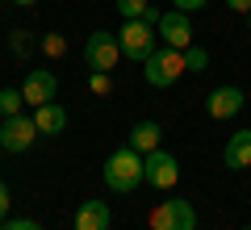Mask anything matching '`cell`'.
<instances>
[{
    "mask_svg": "<svg viewBox=\"0 0 251 230\" xmlns=\"http://www.w3.org/2000/svg\"><path fill=\"white\" fill-rule=\"evenodd\" d=\"M21 97H25V105H50L54 97H59V80H54V71L46 67H34L25 76V84H21Z\"/></svg>",
    "mask_w": 251,
    "mask_h": 230,
    "instance_id": "cell-10",
    "label": "cell"
},
{
    "mask_svg": "<svg viewBox=\"0 0 251 230\" xmlns=\"http://www.w3.org/2000/svg\"><path fill=\"white\" fill-rule=\"evenodd\" d=\"M209 67V51L205 46H188L184 51V71H205Z\"/></svg>",
    "mask_w": 251,
    "mask_h": 230,
    "instance_id": "cell-16",
    "label": "cell"
},
{
    "mask_svg": "<svg viewBox=\"0 0 251 230\" xmlns=\"http://www.w3.org/2000/svg\"><path fill=\"white\" fill-rule=\"evenodd\" d=\"M117 59H122V42H117V34H109V29L88 34V42H84V63H88L92 71H113Z\"/></svg>",
    "mask_w": 251,
    "mask_h": 230,
    "instance_id": "cell-6",
    "label": "cell"
},
{
    "mask_svg": "<svg viewBox=\"0 0 251 230\" xmlns=\"http://www.w3.org/2000/svg\"><path fill=\"white\" fill-rule=\"evenodd\" d=\"M243 230H251V226H243Z\"/></svg>",
    "mask_w": 251,
    "mask_h": 230,
    "instance_id": "cell-28",
    "label": "cell"
},
{
    "mask_svg": "<svg viewBox=\"0 0 251 230\" xmlns=\"http://www.w3.org/2000/svg\"><path fill=\"white\" fill-rule=\"evenodd\" d=\"M117 42H122V59L147 63L155 54V26H147V21H126L117 29Z\"/></svg>",
    "mask_w": 251,
    "mask_h": 230,
    "instance_id": "cell-4",
    "label": "cell"
},
{
    "mask_svg": "<svg viewBox=\"0 0 251 230\" xmlns=\"http://www.w3.org/2000/svg\"><path fill=\"white\" fill-rule=\"evenodd\" d=\"M180 180V163L176 155H168V151H151V155H143V184L159 188V193H168V188H176Z\"/></svg>",
    "mask_w": 251,
    "mask_h": 230,
    "instance_id": "cell-5",
    "label": "cell"
},
{
    "mask_svg": "<svg viewBox=\"0 0 251 230\" xmlns=\"http://www.w3.org/2000/svg\"><path fill=\"white\" fill-rule=\"evenodd\" d=\"M13 4H21V9H29V4H38V0H13Z\"/></svg>",
    "mask_w": 251,
    "mask_h": 230,
    "instance_id": "cell-26",
    "label": "cell"
},
{
    "mask_svg": "<svg viewBox=\"0 0 251 230\" xmlns=\"http://www.w3.org/2000/svg\"><path fill=\"white\" fill-rule=\"evenodd\" d=\"M209 0H172V9H184V13H197V9H205Z\"/></svg>",
    "mask_w": 251,
    "mask_h": 230,
    "instance_id": "cell-21",
    "label": "cell"
},
{
    "mask_svg": "<svg viewBox=\"0 0 251 230\" xmlns=\"http://www.w3.org/2000/svg\"><path fill=\"white\" fill-rule=\"evenodd\" d=\"M147 4H151V0H117V13H122L126 21H143Z\"/></svg>",
    "mask_w": 251,
    "mask_h": 230,
    "instance_id": "cell-17",
    "label": "cell"
},
{
    "mask_svg": "<svg viewBox=\"0 0 251 230\" xmlns=\"http://www.w3.org/2000/svg\"><path fill=\"white\" fill-rule=\"evenodd\" d=\"M13 46H17V54H25V51H29V38L17 29V34H13Z\"/></svg>",
    "mask_w": 251,
    "mask_h": 230,
    "instance_id": "cell-25",
    "label": "cell"
},
{
    "mask_svg": "<svg viewBox=\"0 0 251 230\" xmlns=\"http://www.w3.org/2000/svg\"><path fill=\"white\" fill-rule=\"evenodd\" d=\"M222 163H226L230 172H247V168H251V130H239V134H230V138H226Z\"/></svg>",
    "mask_w": 251,
    "mask_h": 230,
    "instance_id": "cell-11",
    "label": "cell"
},
{
    "mask_svg": "<svg viewBox=\"0 0 251 230\" xmlns=\"http://www.w3.org/2000/svg\"><path fill=\"white\" fill-rule=\"evenodd\" d=\"M21 105H25L21 88H0V117H13V113H21Z\"/></svg>",
    "mask_w": 251,
    "mask_h": 230,
    "instance_id": "cell-15",
    "label": "cell"
},
{
    "mask_svg": "<svg viewBox=\"0 0 251 230\" xmlns=\"http://www.w3.org/2000/svg\"><path fill=\"white\" fill-rule=\"evenodd\" d=\"M34 126H38V134H42V138H54V134L67 130V109H63L59 101L38 105V109H34Z\"/></svg>",
    "mask_w": 251,
    "mask_h": 230,
    "instance_id": "cell-12",
    "label": "cell"
},
{
    "mask_svg": "<svg viewBox=\"0 0 251 230\" xmlns=\"http://www.w3.org/2000/svg\"><path fill=\"white\" fill-rule=\"evenodd\" d=\"M0 230H42V226L29 218H13V222H0Z\"/></svg>",
    "mask_w": 251,
    "mask_h": 230,
    "instance_id": "cell-20",
    "label": "cell"
},
{
    "mask_svg": "<svg viewBox=\"0 0 251 230\" xmlns=\"http://www.w3.org/2000/svg\"><path fill=\"white\" fill-rule=\"evenodd\" d=\"M155 34H159L163 46H172V51H188V46H193V21H188L184 9H168Z\"/></svg>",
    "mask_w": 251,
    "mask_h": 230,
    "instance_id": "cell-8",
    "label": "cell"
},
{
    "mask_svg": "<svg viewBox=\"0 0 251 230\" xmlns=\"http://www.w3.org/2000/svg\"><path fill=\"white\" fill-rule=\"evenodd\" d=\"M143 21H147V26H155V29H159V21H163V9H155V4H147Z\"/></svg>",
    "mask_w": 251,
    "mask_h": 230,
    "instance_id": "cell-22",
    "label": "cell"
},
{
    "mask_svg": "<svg viewBox=\"0 0 251 230\" xmlns=\"http://www.w3.org/2000/svg\"><path fill=\"white\" fill-rule=\"evenodd\" d=\"M9 218V184H4V180H0V222Z\"/></svg>",
    "mask_w": 251,
    "mask_h": 230,
    "instance_id": "cell-23",
    "label": "cell"
},
{
    "mask_svg": "<svg viewBox=\"0 0 251 230\" xmlns=\"http://www.w3.org/2000/svg\"><path fill=\"white\" fill-rule=\"evenodd\" d=\"M92 92H97V97H105L109 88H113V80H109V71H92V84H88Z\"/></svg>",
    "mask_w": 251,
    "mask_h": 230,
    "instance_id": "cell-19",
    "label": "cell"
},
{
    "mask_svg": "<svg viewBox=\"0 0 251 230\" xmlns=\"http://www.w3.org/2000/svg\"><path fill=\"white\" fill-rule=\"evenodd\" d=\"M243 105H247V97H243V88H234V84H222V88H214L205 97L209 122H230L234 113H243Z\"/></svg>",
    "mask_w": 251,
    "mask_h": 230,
    "instance_id": "cell-9",
    "label": "cell"
},
{
    "mask_svg": "<svg viewBox=\"0 0 251 230\" xmlns=\"http://www.w3.org/2000/svg\"><path fill=\"white\" fill-rule=\"evenodd\" d=\"M105 184H109V193H134L138 184H143V155H138L134 147H122V151H113L105 159Z\"/></svg>",
    "mask_w": 251,
    "mask_h": 230,
    "instance_id": "cell-1",
    "label": "cell"
},
{
    "mask_svg": "<svg viewBox=\"0 0 251 230\" xmlns=\"http://www.w3.org/2000/svg\"><path fill=\"white\" fill-rule=\"evenodd\" d=\"M147 226L151 230H197V209H193V201H184V197H172V201H159L151 209Z\"/></svg>",
    "mask_w": 251,
    "mask_h": 230,
    "instance_id": "cell-3",
    "label": "cell"
},
{
    "mask_svg": "<svg viewBox=\"0 0 251 230\" xmlns=\"http://www.w3.org/2000/svg\"><path fill=\"white\" fill-rule=\"evenodd\" d=\"M159 138H163L159 122H138L134 130H130V147H134L138 155H151V151H159Z\"/></svg>",
    "mask_w": 251,
    "mask_h": 230,
    "instance_id": "cell-14",
    "label": "cell"
},
{
    "mask_svg": "<svg viewBox=\"0 0 251 230\" xmlns=\"http://www.w3.org/2000/svg\"><path fill=\"white\" fill-rule=\"evenodd\" d=\"M34 138H38L34 117L13 113V117H4V122H0V151H9V155H21V151H29V147H34Z\"/></svg>",
    "mask_w": 251,
    "mask_h": 230,
    "instance_id": "cell-7",
    "label": "cell"
},
{
    "mask_svg": "<svg viewBox=\"0 0 251 230\" xmlns=\"http://www.w3.org/2000/svg\"><path fill=\"white\" fill-rule=\"evenodd\" d=\"M109 226H113L109 201H84L75 209V230H109Z\"/></svg>",
    "mask_w": 251,
    "mask_h": 230,
    "instance_id": "cell-13",
    "label": "cell"
},
{
    "mask_svg": "<svg viewBox=\"0 0 251 230\" xmlns=\"http://www.w3.org/2000/svg\"><path fill=\"white\" fill-rule=\"evenodd\" d=\"M63 51H67V42H63L59 34H46V38H42V54H50V59H59Z\"/></svg>",
    "mask_w": 251,
    "mask_h": 230,
    "instance_id": "cell-18",
    "label": "cell"
},
{
    "mask_svg": "<svg viewBox=\"0 0 251 230\" xmlns=\"http://www.w3.org/2000/svg\"><path fill=\"white\" fill-rule=\"evenodd\" d=\"M180 76H184V51H172V46H155V54L143 63V80L151 88H172Z\"/></svg>",
    "mask_w": 251,
    "mask_h": 230,
    "instance_id": "cell-2",
    "label": "cell"
},
{
    "mask_svg": "<svg viewBox=\"0 0 251 230\" xmlns=\"http://www.w3.org/2000/svg\"><path fill=\"white\" fill-rule=\"evenodd\" d=\"M226 9L230 13H251V0H226Z\"/></svg>",
    "mask_w": 251,
    "mask_h": 230,
    "instance_id": "cell-24",
    "label": "cell"
},
{
    "mask_svg": "<svg viewBox=\"0 0 251 230\" xmlns=\"http://www.w3.org/2000/svg\"><path fill=\"white\" fill-rule=\"evenodd\" d=\"M247 29H251V13H247Z\"/></svg>",
    "mask_w": 251,
    "mask_h": 230,
    "instance_id": "cell-27",
    "label": "cell"
}]
</instances>
